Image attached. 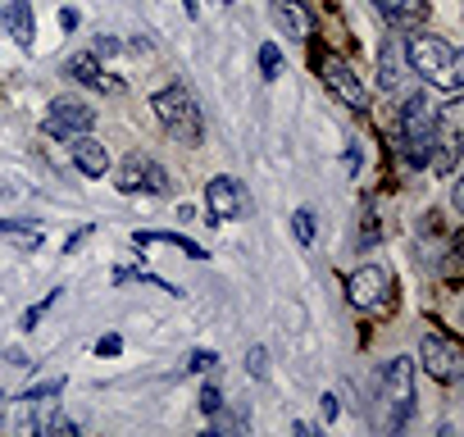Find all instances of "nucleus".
Returning a JSON list of instances; mask_svg holds the SVG:
<instances>
[{
	"label": "nucleus",
	"instance_id": "obj_1",
	"mask_svg": "<svg viewBox=\"0 0 464 437\" xmlns=\"http://www.w3.org/2000/svg\"><path fill=\"white\" fill-rule=\"evenodd\" d=\"M401 55L410 60V69L423 78V83H432V87H441V92H459V83H464V60H459V51L446 42V37H432V33H419V37H410L405 46H401Z\"/></svg>",
	"mask_w": 464,
	"mask_h": 437
},
{
	"label": "nucleus",
	"instance_id": "obj_2",
	"mask_svg": "<svg viewBox=\"0 0 464 437\" xmlns=\"http://www.w3.org/2000/svg\"><path fill=\"white\" fill-rule=\"evenodd\" d=\"M396 128H401V160L410 169H428L432 146H437V128H441V110L428 96H410L396 114Z\"/></svg>",
	"mask_w": 464,
	"mask_h": 437
},
{
	"label": "nucleus",
	"instance_id": "obj_3",
	"mask_svg": "<svg viewBox=\"0 0 464 437\" xmlns=\"http://www.w3.org/2000/svg\"><path fill=\"white\" fill-rule=\"evenodd\" d=\"M150 110H155V119L164 123V132H173V141L200 146L205 119H200V105H196V96H191L187 87H164V92H155V96H150Z\"/></svg>",
	"mask_w": 464,
	"mask_h": 437
},
{
	"label": "nucleus",
	"instance_id": "obj_4",
	"mask_svg": "<svg viewBox=\"0 0 464 437\" xmlns=\"http://www.w3.org/2000/svg\"><path fill=\"white\" fill-rule=\"evenodd\" d=\"M382 405H387V428L401 432L410 410H414V360L410 355L387 360V369H382Z\"/></svg>",
	"mask_w": 464,
	"mask_h": 437
},
{
	"label": "nucleus",
	"instance_id": "obj_5",
	"mask_svg": "<svg viewBox=\"0 0 464 437\" xmlns=\"http://www.w3.org/2000/svg\"><path fill=\"white\" fill-rule=\"evenodd\" d=\"M205 209H209V224H232V218L251 214V196L232 173H218L205 182Z\"/></svg>",
	"mask_w": 464,
	"mask_h": 437
},
{
	"label": "nucleus",
	"instance_id": "obj_6",
	"mask_svg": "<svg viewBox=\"0 0 464 437\" xmlns=\"http://www.w3.org/2000/svg\"><path fill=\"white\" fill-rule=\"evenodd\" d=\"M314 64H319V78H324V87H328V92H333V96H337L346 110H364V105H369V92H364L360 73H355V69H351V64H346L337 51H324Z\"/></svg>",
	"mask_w": 464,
	"mask_h": 437
},
{
	"label": "nucleus",
	"instance_id": "obj_7",
	"mask_svg": "<svg viewBox=\"0 0 464 437\" xmlns=\"http://www.w3.org/2000/svg\"><path fill=\"white\" fill-rule=\"evenodd\" d=\"M92 123H96V110H92L87 101H78V96H60V101H51L42 128H46V137H55V141H73V137L92 132Z\"/></svg>",
	"mask_w": 464,
	"mask_h": 437
},
{
	"label": "nucleus",
	"instance_id": "obj_8",
	"mask_svg": "<svg viewBox=\"0 0 464 437\" xmlns=\"http://www.w3.org/2000/svg\"><path fill=\"white\" fill-rule=\"evenodd\" d=\"M387 296H392V278H387L378 265H364V269H355V274L346 278V301H351L355 310H364V315L387 310Z\"/></svg>",
	"mask_w": 464,
	"mask_h": 437
},
{
	"label": "nucleus",
	"instance_id": "obj_9",
	"mask_svg": "<svg viewBox=\"0 0 464 437\" xmlns=\"http://www.w3.org/2000/svg\"><path fill=\"white\" fill-rule=\"evenodd\" d=\"M119 191L123 196H132V191H155V196H164L169 191V173L150 160V155H123V164H119Z\"/></svg>",
	"mask_w": 464,
	"mask_h": 437
},
{
	"label": "nucleus",
	"instance_id": "obj_10",
	"mask_svg": "<svg viewBox=\"0 0 464 437\" xmlns=\"http://www.w3.org/2000/svg\"><path fill=\"white\" fill-rule=\"evenodd\" d=\"M419 360H423V369H428L432 378H441V383H455V378L464 374L459 346L446 342L441 333H423V337H419Z\"/></svg>",
	"mask_w": 464,
	"mask_h": 437
},
{
	"label": "nucleus",
	"instance_id": "obj_11",
	"mask_svg": "<svg viewBox=\"0 0 464 437\" xmlns=\"http://www.w3.org/2000/svg\"><path fill=\"white\" fill-rule=\"evenodd\" d=\"M69 155H73V169H78L82 178H105V173H110V151H105L92 132L73 137V141H69Z\"/></svg>",
	"mask_w": 464,
	"mask_h": 437
},
{
	"label": "nucleus",
	"instance_id": "obj_12",
	"mask_svg": "<svg viewBox=\"0 0 464 437\" xmlns=\"http://www.w3.org/2000/svg\"><path fill=\"white\" fill-rule=\"evenodd\" d=\"M274 19L287 37L296 42H310L314 33V10H310V0H274Z\"/></svg>",
	"mask_w": 464,
	"mask_h": 437
},
{
	"label": "nucleus",
	"instance_id": "obj_13",
	"mask_svg": "<svg viewBox=\"0 0 464 437\" xmlns=\"http://www.w3.org/2000/svg\"><path fill=\"white\" fill-rule=\"evenodd\" d=\"M64 73H69L73 83L92 87V92H123V83H119V78H110V73L101 69V60H96V55H69V60H64Z\"/></svg>",
	"mask_w": 464,
	"mask_h": 437
},
{
	"label": "nucleus",
	"instance_id": "obj_14",
	"mask_svg": "<svg viewBox=\"0 0 464 437\" xmlns=\"http://www.w3.org/2000/svg\"><path fill=\"white\" fill-rule=\"evenodd\" d=\"M0 33H5L14 46H33L37 19H33V5H28V0H10V5L0 10Z\"/></svg>",
	"mask_w": 464,
	"mask_h": 437
},
{
	"label": "nucleus",
	"instance_id": "obj_15",
	"mask_svg": "<svg viewBox=\"0 0 464 437\" xmlns=\"http://www.w3.org/2000/svg\"><path fill=\"white\" fill-rule=\"evenodd\" d=\"M378 15L392 19L396 28H419L428 19V0H373Z\"/></svg>",
	"mask_w": 464,
	"mask_h": 437
},
{
	"label": "nucleus",
	"instance_id": "obj_16",
	"mask_svg": "<svg viewBox=\"0 0 464 437\" xmlns=\"http://www.w3.org/2000/svg\"><path fill=\"white\" fill-rule=\"evenodd\" d=\"M132 242H137V247H150V242H160V247H173V251H182L187 260H205V251H200L191 238H182V233H137Z\"/></svg>",
	"mask_w": 464,
	"mask_h": 437
},
{
	"label": "nucleus",
	"instance_id": "obj_17",
	"mask_svg": "<svg viewBox=\"0 0 464 437\" xmlns=\"http://www.w3.org/2000/svg\"><path fill=\"white\" fill-rule=\"evenodd\" d=\"M378 64H382V87H396L401 83V42H387Z\"/></svg>",
	"mask_w": 464,
	"mask_h": 437
},
{
	"label": "nucleus",
	"instance_id": "obj_18",
	"mask_svg": "<svg viewBox=\"0 0 464 437\" xmlns=\"http://www.w3.org/2000/svg\"><path fill=\"white\" fill-rule=\"evenodd\" d=\"M60 296H64V292L55 287V292H46V296H42L37 306H28V310H24V319H19V328H28V333H33V328H37V324L46 319V310H51V306H55Z\"/></svg>",
	"mask_w": 464,
	"mask_h": 437
},
{
	"label": "nucleus",
	"instance_id": "obj_19",
	"mask_svg": "<svg viewBox=\"0 0 464 437\" xmlns=\"http://www.w3.org/2000/svg\"><path fill=\"white\" fill-rule=\"evenodd\" d=\"M260 73H265L269 83L283 73V51H278L274 42H265V46H260Z\"/></svg>",
	"mask_w": 464,
	"mask_h": 437
},
{
	"label": "nucleus",
	"instance_id": "obj_20",
	"mask_svg": "<svg viewBox=\"0 0 464 437\" xmlns=\"http://www.w3.org/2000/svg\"><path fill=\"white\" fill-rule=\"evenodd\" d=\"M292 233H296L301 247L314 242V214H310V209H296V214H292Z\"/></svg>",
	"mask_w": 464,
	"mask_h": 437
},
{
	"label": "nucleus",
	"instance_id": "obj_21",
	"mask_svg": "<svg viewBox=\"0 0 464 437\" xmlns=\"http://www.w3.org/2000/svg\"><path fill=\"white\" fill-rule=\"evenodd\" d=\"M60 392H64V378H55V383H37V387L24 392V405H42V401H51V396H60Z\"/></svg>",
	"mask_w": 464,
	"mask_h": 437
},
{
	"label": "nucleus",
	"instance_id": "obj_22",
	"mask_svg": "<svg viewBox=\"0 0 464 437\" xmlns=\"http://www.w3.org/2000/svg\"><path fill=\"white\" fill-rule=\"evenodd\" d=\"M196 405H200V414H209V419H214V414L223 410V392H218L214 383H205V387H200V396H196Z\"/></svg>",
	"mask_w": 464,
	"mask_h": 437
},
{
	"label": "nucleus",
	"instance_id": "obj_23",
	"mask_svg": "<svg viewBox=\"0 0 464 437\" xmlns=\"http://www.w3.org/2000/svg\"><path fill=\"white\" fill-rule=\"evenodd\" d=\"M214 364H218V351H191V355H187V369H191V374H209Z\"/></svg>",
	"mask_w": 464,
	"mask_h": 437
},
{
	"label": "nucleus",
	"instance_id": "obj_24",
	"mask_svg": "<svg viewBox=\"0 0 464 437\" xmlns=\"http://www.w3.org/2000/svg\"><path fill=\"white\" fill-rule=\"evenodd\" d=\"M246 369H251V378H265V374H269V355H265V346H251Z\"/></svg>",
	"mask_w": 464,
	"mask_h": 437
},
{
	"label": "nucleus",
	"instance_id": "obj_25",
	"mask_svg": "<svg viewBox=\"0 0 464 437\" xmlns=\"http://www.w3.org/2000/svg\"><path fill=\"white\" fill-rule=\"evenodd\" d=\"M119 51H123V42H114V37H96V46H92L96 60H110V55H119Z\"/></svg>",
	"mask_w": 464,
	"mask_h": 437
},
{
	"label": "nucleus",
	"instance_id": "obj_26",
	"mask_svg": "<svg viewBox=\"0 0 464 437\" xmlns=\"http://www.w3.org/2000/svg\"><path fill=\"white\" fill-rule=\"evenodd\" d=\"M123 351V337L119 333H105L101 342H96V355H119Z\"/></svg>",
	"mask_w": 464,
	"mask_h": 437
},
{
	"label": "nucleus",
	"instance_id": "obj_27",
	"mask_svg": "<svg viewBox=\"0 0 464 437\" xmlns=\"http://www.w3.org/2000/svg\"><path fill=\"white\" fill-rule=\"evenodd\" d=\"M60 28L73 33V28H78V10H60Z\"/></svg>",
	"mask_w": 464,
	"mask_h": 437
},
{
	"label": "nucleus",
	"instance_id": "obj_28",
	"mask_svg": "<svg viewBox=\"0 0 464 437\" xmlns=\"http://www.w3.org/2000/svg\"><path fill=\"white\" fill-rule=\"evenodd\" d=\"M87 233H92V228H82V233H73V238H69V242H64V256H73V251H78V247H82V242H87Z\"/></svg>",
	"mask_w": 464,
	"mask_h": 437
},
{
	"label": "nucleus",
	"instance_id": "obj_29",
	"mask_svg": "<svg viewBox=\"0 0 464 437\" xmlns=\"http://www.w3.org/2000/svg\"><path fill=\"white\" fill-rule=\"evenodd\" d=\"M5 360H10V364H28V355H24L19 346H10V351H5Z\"/></svg>",
	"mask_w": 464,
	"mask_h": 437
},
{
	"label": "nucleus",
	"instance_id": "obj_30",
	"mask_svg": "<svg viewBox=\"0 0 464 437\" xmlns=\"http://www.w3.org/2000/svg\"><path fill=\"white\" fill-rule=\"evenodd\" d=\"M324 419H337V396H324Z\"/></svg>",
	"mask_w": 464,
	"mask_h": 437
},
{
	"label": "nucleus",
	"instance_id": "obj_31",
	"mask_svg": "<svg viewBox=\"0 0 464 437\" xmlns=\"http://www.w3.org/2000/svg\"><path fill=\"white\" fill-rule=\"evenodd\" d=\"M182 10H187V19H200V0H182Z\"/></svg>",
	"mask_w": 464,
	"mask_h": 437
},
{
	"label": "nucleus",
	"instance_id": "obj_32",
	"mask_svg": "<svg viewBox=\"0 0 464 437\" xmlns=\"http://www.w3.org/2000/svg\"><path fill=\"white\" fill-rule=\"evenodd\" d=\"M0 414H5V396H0Z\"/></svg>",
	"mask_w": 464,
	"mask_h": 437
},
{
	"label": "nucleus",
	"instance_id": "obj_33",
	"mask_svg": "<svg viewBox=\"0 0 464 437\" xmlns=\"http://www.w3.org/2000/svg\"><path fill=\"white\" fill-rule=\"evenodd\" d=\"M214 5H232V0H214Z\"/></svg>",
	"mask_w": 464,
	"mask_h": 437
}]
</instances>
